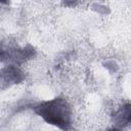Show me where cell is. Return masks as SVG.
Masks as SVG:
<instances>
[{"instance_id":"cell-5","label":"cell","mask_w":131,"mask_h":131,"mask_svg":"<svg viewBox=\"0 0 131 131\" xmlns=\"http://www.w3.org/2000/svg\"><path fill=\"white\" fill-rule=\"evenodd\" d=\"M106 131H121V130L118 129V128H111V129H108V130H106Z\"/></svg>"},{"instance_id":"cell-3","label":"cell","mask_w":131,"mask_h":131,"mask_svg":"<svg viewBox=\"0 0 131 131\" xmlns=\"http://www.w3.org/2000/svg\"><path fill=\"white\" fill-rule=\"evenodd\" d=\"M113 120L120 127L128 126L129 123H130V120H131V106H130V103L123 104L113 115Z\"/></svg>"},{"instance_id":"cell-2","label":"cell","mask_w":131,"mask_h":131,"mask_svg":"<svg viewBox=\"0 0 131 131\" xmlns=\"http://www.w3.org/2000/svg\"><path fill=\"white\" fill-rule=\"evenodd\" d=\"M0 78L8 84H18L25 80L24 72L14 63L4 67L0 71Z\"/></svg>"},{"instance_id":"cell-1","label":"cell","mask_w":131,"mask_h":131,"mask_svg":"<svg viewBox=\"0 0 131 131\" xmlns=\"http://www.w3.org/2000/svg\"><path fill=\"white\" fill-rule=\"evenodd\" d=\"M35 113L47 124L62 131H68L72 126V108L62 97H55L37 104Z\"/></svg>"},{"instance_id":"cell-4","label":"cell","mask_w":131,"mask_h":131,"mask_svg":"<svg viewBox=\"0 0 131 131\" xmlns=\"http://www.w3.org/2000/svg\"><path fill=\"white\" fill-rule=\"evenodd\" d=\"M11 49H12V48L4 47V46L0 43V62H1V61H5V60H10Z\"/></svg>"}]
</instances>
